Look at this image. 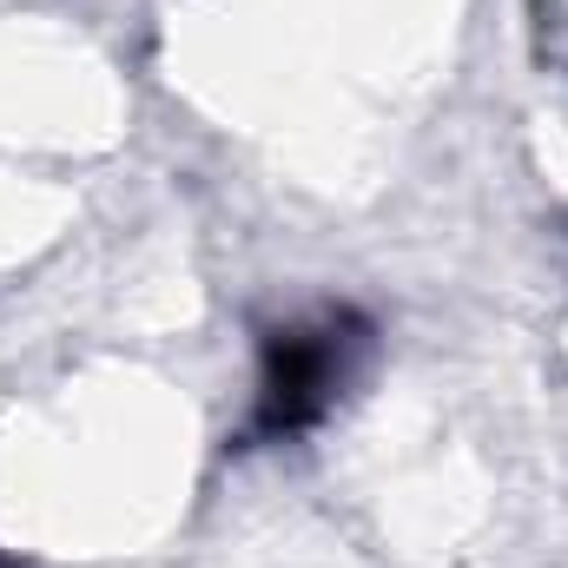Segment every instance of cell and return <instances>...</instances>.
<instances>
[{
  "instance_id": "6da1fadb",
  "label": "cell",
  "mask_w": 568,
  "mask_h": 568,
  "mask_svg": "<svg viewBox=\"0 0 568 568\" xmlns=\"http://www.w3.org/2000/svg\"><path fill=\"white\" fill-rule=\"evenodd\" d=\"M337 377H344V344H337V324L278 337V344H272V377H265V424H272V429L311 424V417L331 404Z\"/></svg>"
}]
</instances>
